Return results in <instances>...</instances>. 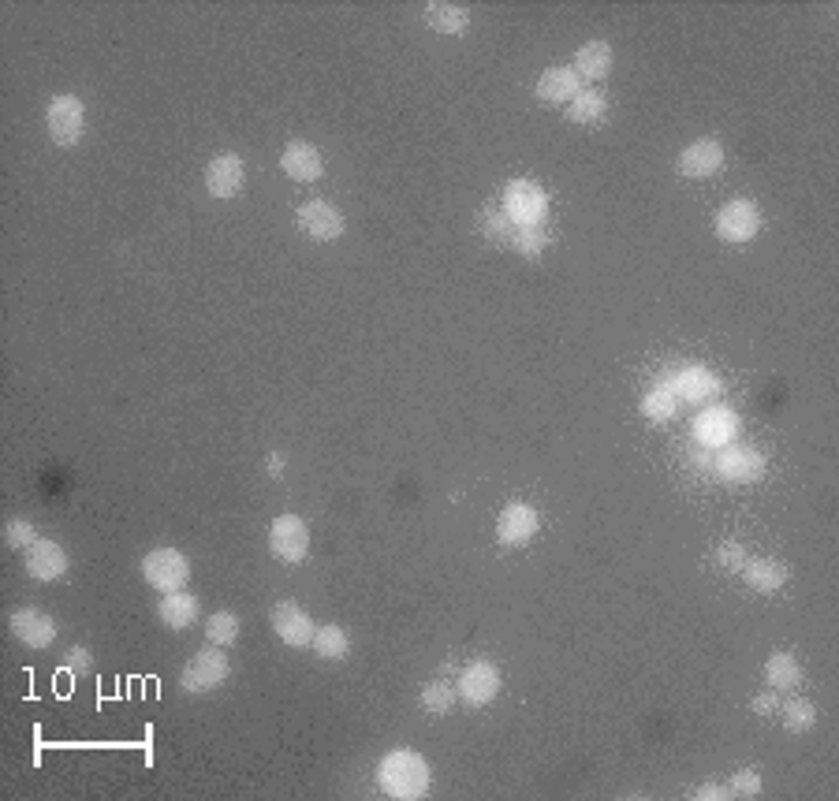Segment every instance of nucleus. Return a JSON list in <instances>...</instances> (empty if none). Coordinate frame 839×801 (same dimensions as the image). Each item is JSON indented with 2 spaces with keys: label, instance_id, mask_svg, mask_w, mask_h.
<instances>
[{
  "label": "nucleus",
  "instance_id": "aec40b11",
  "mask_svg": "<svg viewBox=\"0 0 839 801\" xmlns=\"http://www.w3.org/2000/svg\"><path fill=\"white\" fill-rule=\"evenodd\" d=\"M578 82L582 79L575 75V68H549V71H541L537 97H541V101H549V105H564V101H571V97L582 90Z\"/></svg>",
  "mask_w": 839,
  "mask_h": 801
},
{
  "label": "nucleus",
  "instance_id": "f257e3e1",
  "mask_svg": "<svg viewBox=\"0 0 839 801\" xmlns=\"http://www.w3.org/2000/svg\"><path fill=\"white\" fill-rule=\"evenodd\" d=\"M377 787L396 801H418L429 794V764L414 749H392L377 764Z\"/></svg>",
  "mask_w": 839,
  "mask_h": 801
},
{
  "label": "nucleus",
  "instance_id": "cd10ccee",
  "mask_svg": "<svg viewBox=\"0 0 839 801\" xmlns=\"http://www.w3.org/2000/svg\"><path fill=\"white\" fill-rule=\"evenodd\" d=\"M780 716H784L787 731L802 734V731H810L813 723H817V708H813V701H806V697H795V701H784Z\"/></svg>",
  "mask_w": 839,
  "mask_h": 801
},
{
  "label": "nucleus",
  "instance_id": "473e14b6",
  "mask_svg": "<svg viewBox=\"0 0 839 801\" xmlns=\"http://www.w3.org/2000/svg\"><path fill=\"white\" fill-rule=\"evenodd\" d=\"M34 541H38V530H34V522H27V518H12V522L4 526V544H8V548L27 552Z\"/></svg>",
  "mask_w": 839,
  "mask_h": 801
},
{
  "label": "nucleus",
  "instance_id": "4c0bfd02",
  "mask_svg": "<svg viewBox=\"0 0 839 801\" xmlns=\"http://www.w3.org/2000/svg\"><path fill=\"white\" fill-rule=\"evenodd\" d=\"M750 708H754L757 716H772V712H780V697L776 693H757L754 701H750Z\"/></svg>",
  "mask_w": 839,
  "mask_h": 801
},
{
  "label": "nucleus",
  "instance_id": "f03ea898",
  "mask_svg": "<svg viewBox=\"0 0 839 801\" xmlns=\"http://www.w3.org/2000/svg\"><path fill=\"white\" fill-rule=\"evenodd\" d=\"M228 671H232V664L221 652V645H209V649H198L187 660V667L179 671V686L187 693H209L228 679Z\"/></svg>",
  "mask_w": 839,
  "mask_h": 801
},
{
  "label": "nucleus",
  "instance_id": "0eeeda50",
  "mask_svg": "<svg viewBox=\"0 0 839 801\" xmlns=\"http://www.w3.org/2000/svg\"><path fill=\"white\" fill-rule=\"evenodd\" d=\"M757 231H761V213L750 198H735L716 213V235L724 243H750Z\"/></svg>",
  "mask_w": 839,
  "mask_h": 801
},
{
  "label": "nucleus",
  "instance_id": "423d86ee",
  "mask_svg": "<svg viewBox=\"0 0 839 801\" xmlns=\"http://www.w3.org/2000/svg\"><path fill=\"white\" fill-rule=\"evenodd\" d=\"M269 552L280 563H303L310 552V530L299 515H280L269 530Z\"/></svg>",
  "mask_w": 839,
  "mask_h": 801
},
{
  "label": "nucleus",
  "instance_id": "393cba45",
  "mask_svg": "<svg viewBox=\"0 0 839 801\" xmlns=\"http://www.w3.org/2000/svg\"><path fill=\"white\" fill-rule=\"evenodd\" d=\"M608 112V101L605 94H597V90H578L575 97H571V105H567V120L571 123H601Z\"/></svg>",
  "mask_w": 839,
  "mask_h": 801
},
{
  "label": "nucleus",
  "instance_id": "6e6552de",
  "mask_svg": "<svg viewBox=\"0 0 839 801\" xmlns=\"http://www.w3.org/2000/svg\"><path fill=\"white\" fill-rule=\"evenodd\" d=\"M537 537V511L530 503H508L496 518V541L504 548H526Z\"/></svg>",
  "mask_w": 839,
  "mask_h": 801
},
{
  "label": "nucleus",
  "instance_id": "a878e982",
  "mask_svg": "<svg viewBox=\"0 0 839 801\" xmlns=\"http://www.w3.org/2000/svg\"><path fill=\"white\" fill-rule=\"evenodd\" d=\"M511 246L523 254V258H541V250L549 246V231L545 224H515V239Z\"/></svg>",
  "mask_w": 839,
  "mask_h": 801
},
{
  "label": "nucleus",
  "instance_id": "b1692460",
  "mask_svg": "<svg viewBox=\"0 0 839 801\" xmlns=\"http://www.w3.org/2000/svg\"><path fill=\"white\" fill-rule=\"evenodd\" d=\"M310 649L321 656V660H344L347 652H351V641H347L344 626L336 623H325L314 630V641H310Z\"/></svg>",
  "mask_w": 839,
  "mask_h": 801
},
{
  "label": "nucleus",
  "instance_id": "2eb2a0df",
  "mask_svg": "<svg viewBox=\"0 0 839 801\" xmlns=\"http://www.w3.org/2000/svg\"><path fill=\"white\" fill-rule=\"evenodd\" d=\"M243 179H247V168H243V157L235 153H221L206 164V191L213 198H235L243 191Z\"/></svg>",
  "mask_w": 839,
  "mask_h": 801
},
{
  "label": "nucleus",
  "instance_id": "7ed1b4c3",
  "mask_svg": "<svg viewBox=\"0 0 839 801\" xmlns=\"http://www.w3.org/2000/svg\"><path fill=\"white\" fill-rule=\"evenodd\" d=\"M142 578L157 589V593H176L191 578V563L176 548H153L142 559Z\"/></svg>",
  "mask_w": 839,
  "mask_h": 801
},
{
  "label": "nucleus",
  "instance_id": "9b49d317",
  "mask_svg": "<svg viewBox=\"0 0 839 801\" xmlns=\"http://www.w3.org/2000/svg\"><path fill=\"white\" fill-rule=\"evenodd\" d=\"M459 701L470 708H482L489 705L496 693H500V671H496L489 660H482V664H470L463 675H459Z\"/></svg>",
  "mask_w": 839,
  "mask_h": 801
},
{
  "label": "nucleus",
  "instance_id": "1a4fd4ad",
  "mask_svg": "<svg viewBox=\"0 0 839 801\" xmlns=\"http://www.w3.org/2000/svg\"><path fill=\"white\" fill-rule=\"evenodd\" d=\"M273 630H276V638L284 641V645H291V649H306L310 641H314V619L306 615L295 600H280L273 608Z\"/></svg>",
  "mask_w": 839,
  "mask_h": 801
},
{
  "label": "nucleus",
  "instance_id": "c756f323",
  "mask_svg": "<svg viewBox=\"0 0 839 801\" xmlns=\"http://www.w3.org/2000/svg\"><path fill=\"white\" fill-rule=\"evenodd\" d=\"M698 433H702L705 444L728 440V436L735 433V418H731L728 410H709V414H702V421H698Z\"/></svg>",
  "mask_w": 839,
  "mask_h": 801
},
{
  "label": "nucleus",
  "instance_id": "ea45409f",
  "mask_svg": "<svg viewBox=\"0 0 839 801\" xmlns=\"http://www.w3.org/2000/svg\"><path fill=\"white\" fill-rule=\"evenodd\" d=\"M280 470H284V459H280V455H269V474L280 477Z\"/></svg>",
  "mask_w": 839,
  "mask_h": 801
},
{
  "label": "nucleus",
  "instance_id": "4be33fe9",
  "mask_svg": "<svg viewBox=\"0 0 839 801\" xmlns=\"http://www.w3.org/2000/svg\"><path fill=\"white\" fill-rule=\"evenodd\" d=\"M426 23L437 30V34H444V38H459V34L470 27V12L463 4H429Z\"/></svg>",
  "mask_w": 839,
  "mask_h": 801
},
{
  "label": "nucleus",
  "instance_id": "39448f33",
  "mask_svg": "<svg viewBox=\"0 0 839 801\" xmlns=\"http://www.w3.org/2000/svg\"><path fill=\"white\" fill-rule=\"evenodd\" d=\"M45 127H49V138L56 146H75L83 138L86 127V109L83 101L75 94H60L49 101V112H45Z\"/></svg>",
  "mask_w": 839,
  "mask_h": 801
},
{
  "label": "nucleus",
  "instance_id": "c85d7f7f",
  "mask_svg": "<svg viewBox=\"0 0 839 801\" xmlns=\"http://www.w3.org/2000/svg\"><path fill=\"white\" fill-rule=\"evenodd\" d=\"M478 228H482V235L489 239V243L504 246L515 239V224H511V217L504 213V209H489V213H482V220H478Z\"/></svg>",
  "mask_w": 839,
  "mask_h": 801
},
{
  "label": "nucleus",
  "instance_id": "2f4dec72",
  "mask_svg": "<svg viewBox=\"0 0 839 801\" xmlns=\"http://www.w3.org/2000/svg\"><path fill=\"white\" fill-rule=\"evenodd\" d=\"M206 638L213 641V645H232L235 638H239V619H235L232 611H213L206 623Z\"/></svg>",
  "mask_w": 839,
  "mask_h": 801
},
{
  "label": "nucleus",
  "instance_id": "5701e85b",
  "mask_svg": "<svg viewBox=\"0 0 839 801\" xmlns=\"http://www.w3.org/2000/svg\"><path fill=\"white\" fill-rule=\"evenodd\" d=\"M765 682H769L772 690H795L798 682H802V667H798V660L791 652H772L769 660H765Z\"/></svg>",
  "mask_w": 839,
  "mask_h": 801
},
{
  "label": "nucleus",
  "instance_id": "72a5a7b5",
  "mask_svg": "<svg viewBox=\"0 0 839 801\" xmlns=\"http://www.w3.org/2000/svg\"><path fill=\"white\" fill-rule=\"evenodd\" d=\"M731 798H757L761 794V772H754V768H739V772L731 775Z\"/></svg>",
  "mask_w": 839,
  "mask_h": 801
},
{
  "label": "nucleus",
  "instance_id": "dca6fc26",
  "mask_svg": "<svg viewBox=\"0 0 839 801\" xmlns=\"http://www.w3.org/2000/svg\"><path fill=\"white\" fill-rule=\"evenodd\" d=\"M280 168H284L295 183H314V179H321V172H325L317 146H310L303 138L288 142V150L280 153Z\"/></svg>",
  "mask_w": 839,
  "mask_h": 801
},
{
  "label": "nucleus",
  "instance_id": "ddd939ff",
  "mask_svg": "<svg viewBox=\"0 0 839 801\" xmlns=\"http://www.w3.org/2000/svg\"><path fill=\"white\" fill-rule=\"evenodd\" d=\"M8 626H12V634L23 641L27 649H49L56 641L53 615H45V611H38V608H15Z\"/></svg>",
  "mask_w": 839,
  "mask_h": 801
},
{
  "label": "nucleus",
  "instance_id": "58836bf2",
  "mask_svg": "<svg viewBox=\"0 0 839 801\" xmlns=\"http://www.w3.org/2000/svg\"><path fill=\"white\" fill-rule=\"evenodd\" d=\"M694 798L698 801H724V798H731V790L720 787V783H705V787L694 790Z\"/></svg>",
  "mask_w": 839,
  "mask_h": 801
},
{
  "label": "nucleus",
  "instance_id": "7c9ffc66",
  "mask_svg": "<svg viewBox=\"0 0 839 801\" xmlns=\"http://www.w3.org/2000/svg\"><path fill=\"white\" fill-rule=\"evenodd\" d=\"M675 407H679L675 388H653V392L646 395V403H642V414H646L649 421H668L675 414Z\"/></svg>",
  "mask_w": 839,
  "mask_h": 801
},
{
  "label": "nucleus",
  "instance_id": "a211bd4d",
  "mask_svg": "<svg viewBox=\"0 0 839 801\" xmlns=\"http://www.w3.org/2000/svg\"><path fill=\"white\" fill-rule=\"evenodd\" d=\"M157 615L168 630H187L198 619V597L187 593V589H176V593H165L161 604H157Z\"/></svg>",
  "mask_w": 839,
  "mask_h": 801
},
{
  "label": "nucleus",
  "instance_id": "e433bc0d",
  "mask_svg": "<svg viewBox=\"0 0 839 801\" xmlns=\"http://www.w3.org/2000/svg\"><path fill=\"white\" fill-rule=\"evenodd\" d=\"M709 388H713V381H709V377H705V369H690V373H683V388H679V392H709ZM675 392V395H679Z\"/></svg>",
  "mask_w": 839,
  "mask_h": 801
},
{
  "label": "nucleus",
  "instance_id": "20e7f679",
  "mask_svg": "<svg viewBox=\"0 0 839 801\" xmlns=\"http://www.w3.org/2000/svg\"><path fill=\"white\" fill-rule=\"evenodd\" d=\"M504 213L511 217V224H545L549 194L534 179H511L504 187Z\"/></svg>",
  "mask_w": 839,
  "mask_h": 801
},
{
  "label": "nucleus",
  "instance_id": "9d476101",
  "mask_svg": "<svg viewBox=\"0 0 839 801\" xmlns=\"http://www.w3.org/2000/svg\"><path fill=\"white\" fill-rule=\"evenodd\" d=\"M675 168H679V176H687V179L716 176V172L724 168V146H720L716 138H698V142H690L687 150L679 153Z\"/></svg>",
  "mask_w": 839,
  "mask_h": 801
},
{
  "label": "nucleus",
  "instance_id": "f704fd0d",
  "mask_svg": "<svg viewBox=\"0 0 839 801\" xmlns=\"http://www.w3.org/2000/svg\"><path fill=\"white\" fill-rule=\"evenodd\" d=\"M713 563L720 567V571H743L746 563V548L739 541H724L720 548L713 552Z\"/></svg>",
  "mask_w": 839,
  "mask_h": 801
},
{
  "label": "nucleus",
  "instance_id": "412c9836",
  "mask_svg": "<svg viewBox=\"0 0 839 801\" xmlns=\"http://www.w3.org/2000/svg\"><path fill=\"white\" fill-rule=\"evenodd\" d=\"M608 71H612V45L608 41H590L575 53L578 79H605Z\"/></svg>",
  "mask_w": 839,
  "mask_h": 801
},
{
  "label": "nucleus",
  "instance_id": "4468645a",
  "mask_svg": "<svg viewBox=\"0 0 839 801\" xmlns=\"http://www.w3.org/2000/svg\"><path fill=\"white\" fill-rule=\"evenodd\" d=\"M23 563H27V574L34 582H56V578H64L71 567L68 552H64L56 541H42V537L27 548V559H23Z\"/></svg>",
  "mask_w": 839,
  "mask_h": 801
},
{
  "label": "nucleus",
  "instance_id": "6ab92c4d",
  "mask_svg": "<svg viewBox=\"0 0 839 801\" xmlns=\"http://www.w3.org/2000/svg\"><path fill=\"white\" fill-rule=\"evenodd\" d=\"M743 578L754 593H780L787 585V567L780 559H746Z\"/></svg>",
  "mask_w": 839,
  "mask_h": 801
},
{
  "label": "nucleus",
  "instance_id": "c9c22d12",
  "mask_svg": "<svg viewBox=\"0 0 839 801\" xmlns=\"http://www.w3.org/2000/svg\"><path fill=\"white\" fill-rule=\"evenodd\" d=\"M64 667H68V671H75V675H83V671H90V667H94V656H90L83 645H71V649L64 652Z\"/></svg>",
  "mask_w": 839,
  "mask_h": 801
},
{
  "label": "nucleus",
  "instance_id": "f8f14e48",
  "mask_svg": "<svg viewBox=\"0 0 839 801\" xmlns=\"http://www.w3.org/2000/svg\"><path fill=\"white\" fill-rule=\"evenodd\" d=\"M299 228H303L314 243H332V239L344 235V217H340V209L332 202L314 198V202H306L303 209H299Z\"/></svg>",
  "mask_w": 839,
  "mask_h": 801
},
{
  "label": "nucleus",
  "instance_id": "bb28decb",
  "mask_svg": "<svg viewBox=\"0 0 839 801\" xmlns=\"http://www.w3.org/2000/svg\"><path fill=\"white\" fill-rule=\"evenodd\" d=\"M455 705V690L448 679H433L426 682V690H422V708H426L429 716H448Z\"/></svg>",
  "mask_w": 839,
  "mask_h": 801
},
{
  "label": "nucleus",
  "instance_id": "f3484780",
  "mask_svg": "<svg viewBox=\"0 0 839 801\" xmlns=\"http://www.w3.org/2000/svg\"><path fill=\"white\" fill-rule=\"evenodd\" d=\"M716 474L731 481V485H750V481L765 474V459L754 448H728L716 462Z\"/></svg>",
  "mask_w": 839,
  "mask_h": 801
}]
</instances>
